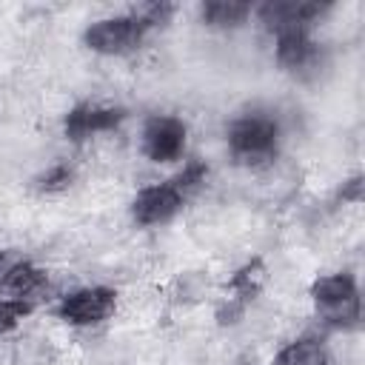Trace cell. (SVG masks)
Here are the masks:
<instances>
[{
  "label": "cell",
  "mask_w": 365,
  "mask_h": 365,
  "mask_svg": "<svg viewBox=\"0 0 365 365\" xmlns=\"http://www.w3.org/2000/svg\"><path fill=\"white\" fill-rule=\"evenodd\" d=\"M328 11V3H314V0H271L257 9L259 23L277 34L282 29H311L317 17Z\"/></svg>",
  "instance_id": "8"
},
{
  "label": "cell",
  "mask_w": 365,
  "mask_h": 365,
  "mask_svg": "<svg viewBox=\"0 0 365 365\" xmlns=\"http://www.w3.org/2000/svg\"><path fill=\"white\" fill-rule=\"evenodd\" d=\"M71 182H74V171H71L66 163H57V165H51L48 171H43V174L37 177V188H40L43 194H60V191H66Z\"/></svg>",
  "instance_id": "15"
},
{
  "label": "cell",
  "mask_w": 365,
  "mask_h": 365,
  "mask_svg": "<svg viewBox=\"0 0 365 365\" xmlns=\"http://www.w3.org/2000/svg\"><path fill=\"white\" fill-rule=\"evenodd\" d=\"M128 117V111L123 106H103V103H80L74 106L66 117H63V134L74 143L88 140L91 134H103V131H114L123 120Z\"/></svg>",
  "instance_id": "7"
},
{
  "label": "cell",
  "mask_w": 365,
  "mask_h": 365,
  "mask_svg": "<svg viewBox=\"0 0 365 365\" xmlns=\"http://www.w3.org/2000/svg\"><path fill=\"white\" fill-rule=\"evenodd\" d=\"M277 40V63L288 71H305L317 66L319 46L311 37V29H282L274 34Z\"/></svg>",
  "instance_id": "9"
},
{
  "label": "cell",
  "mask_w": 365,
  "mask_h": 365,
  "mask_svg": "<svg viewBox=\"0 0 365 365\" xmlns=\"http://www.w3.org/2000/svg\"><path fill=\"white\" fill-rule=\"evenodd\" d=\"M177 6L174 3H148V6H140L134 14L148 26V29H157V26H165L171 17H174Z\"/></svg>",
  "instance_id": "16"
},
{
  "label": "cell",
  "mask_w": 365,
  "mask_h": 365,
  "mask_svg": "<svg viewBox=\"0 0 365 365\" xmlns=\"http://www.w3.org/2000/svg\"><path fill=\"white\" fill-rule=\"evenodd\" d=\"M188 128L174 114H151L143 125V154L151 163H174L185 151Z\"/></svg>",
  "instance_id": "5"
},
{
  "label": "cell",
  "mask_w": 365,
  "mask_h": 365,
  "mask_svg": "<svg viewBox=\"0 0 365 365\" xmlns=\"http://www.w3.org/2000/svg\"><path fill=\"white\" fill-rule=\"evenodd\" d=\"M182 205H185V194L171 180H165L137 191V197L131 200V217L137 225H160L174 220Z\"/></svg>",
  "instance_id": "6"
},
{
  "label": "cell",
  "mask_w": 365,
  "mask_h": 365,
  "mask_svg": "<svg viewBox=\"0 0 365 365\" xmlns=\"http://www.w3.org/2000/svg\"><path fill=\"white\" fill-rule=\"evenodd\" d=\"M248 14H251V3H240V0H208L200 9L202 23L211 29H237L248 20Z\"/></svg>",
  "instance_id": "11"
},
{
  "label": "cell",
  "mask_w": 365,
  "mask_h": 365,
  "mask_svg": "<svg viewBox=\"0 0 365 365\" xmlns=\"http://www.w3.org/2000/svg\"><path fill=\"white\" fill-rule=\"evenodd\" d=\"M117 308V291L106 285H91V288H77L66 294L57 305V317L68 325H97L108 319Z\"/></svg>",
  "instance_id": "4"
},
{
  "label": "cell",
  "mask_w": 365,
  "mask_h": 365,
  "mask_svg": "<svg viewBox=\"0 0 365 365\" xmlns=\"http://www.w3.org/2000/svg\"><path fill=\"white\" fill-rule=\"evenodd\" d=\"M48 282L46 271L37 268L34 262H14L3 271V279H0V291L3 297H11V299H29L34 297L43 285Z\"/></svg>",
  "instance_id": "10"
},
{
  "label": "cell",
  "mask_w": 365,
  "mask_h": 365,
  "mask_svg": "<svg viewBox=\"0 0 365 365\" xmlns=\"http://www.w3.org/2000/svg\"><path fill=\"white\" fill-rule=\"evenodd\" d=\"M259 285H262V265H259V262H248V265L240 268V271L234 274V279H231V291H237V297H240L242 302L254 299V294L259 291Z\"/></svg>",
  "instance_id": "13"
},
{
  "label": "cell",
  "mask_w": 365,
  "mask_h": 365,
  "mask_svg": "<svg viewBox=\"0 0 365 365\" xmlns=\"http://www.w3.org/2000/svg\"><path fill=\"white\" fill-rule=\"evenodd\" d=\"M311 297L334 325H354L359 319V288L348 271L317 277L311 285Z\"/></svg>",
  "instance_id": "3"
},
{
  "label": "cell",
  "mask_w": 365,
  "mask_h": 365,
  "mask_svg": "<svg viewBox=\"0 0 365 365\" xmlns=\"http://www.w3.org/2000/svg\"><path fill=\"white\" fill-rule=\"evenodd\" d=\"M205 177H208V165H205V163H188L177 177H171V182H174L182 194H188V191H194L197 185H202Z\"/></svg>",
  "instance_id": "17"
},
{
  "label": "cell",
  "mask_w": 365,
  "mask_h": 365,
  "mask_svg": "<svg viewBox=\"0 0 365 365\" xmlns=\"http://www.w3.org/2000/svg\"><path fill=\"white\" fill-rule=\"evenodd\" d=\"M274 365H328V351L322 345V339L317 336H302L288 342L279 354Z\"/></svg>",
  "instance_id": "12"
},
{
  "label": "cell",
  "mask_w": 365,
  "mask_h": 365,
  "mask_svg": "<svg viewBox=\"0 0 365 365\" xmlns=\"http://www.w3.org/2000/svg\"><path fill=\"white\" fill-rule=\"evenodd\" d=\"M151 29L131 11V14H117V17H103L94 20L86 31H83V43L86 48L106 54V57H120V54H131L134 48H140V43L145 40Z\"/></svg>",
  "instance_id": "2"
},
{
  "label": "cell",
  "mask_w": 365,
  "mask_h": 365,
  "mask_svg": "<svg viewBox=\"0 0 365 365\" xmlns=\"http://www.w3.org/2000/svg\"><path fill=\"white\" fill-rule=\"evenodd\" d=\"M29 314H31V302L29 299L0 297V336L9 334V331H14Z\"/></svg>",
  "instance_id": "14"
},
{
  "label": "cell",
  "mask_w": 365,
  "mask_h": 365,
  "mask_svg": "<svg viewBox=\"0 0 365 365\" xmlns=\"http://www.w3.org/2000/svg\"><path fill=\"white\" fill-rule=\"evenodd\" d=\"M277 145H279V125L268 114L251 111L231 120L228 125V148L240 163L248 165L268 163L277 154Z\"/></svg>",
  "instance_id": "1"
},
{
  "label": "cell",
  "mask_w": 365,
  "mask_h": 365,
  "mask_svg": "<svg viewBox=\"0 0 365 365\" xmlns=\"http://www.w3.org/2000/svg\"><path fill=\"white\" fill-rule=\"evenodd\" d=\"M342 202H359L362 200V177H354L342 185Z\"/></svg>",
  "instance_id": "18"
}]
</instances>
